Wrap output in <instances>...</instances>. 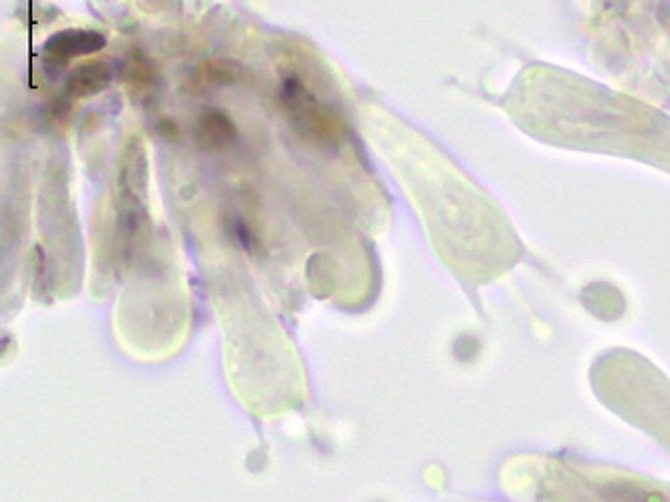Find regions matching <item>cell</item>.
Wrapping results in <instances>:
<instances>
[{"label": "cell", "instance_id": "6da1fadb", "mask_svg": "<svg viewBox=\"0 0 670 502\" xmlns=\"http://www.w3.org/2000/svg\"><path fill=\"white\" fill-rule=\"evenodd\" d=\"M280 105L290 118L294 131L308 143L331 147L342 141V121L324 109L296 77L284 79L280 87Z\"/></svg>", "mask_w": 670, "mask_h": 502}, {"label": "cell", "instance_id": "7a4b0ae2", "mask_svg": "<svg viewBox=\"0 0 670 502\" xmlns=\"http://www.w3.org/2000/svg\"><path fill=\"white\" fill-rule=\"evenodd\" d=\"M107 45V38L97 32L87 29H69L53 34L40 51V59L47 68L61 71L73 59L85 57L99 53Z\"/></svg>", "mask_w": 670, "mask_h": 502}, {"label": "cell", "instance_id": "3957f363", "mask_svg": "<svg viewBox=\"0 0 670 502\" xmlns=\"http://www.w3.org/2000/svg\"><path fill=\"white\" fill-rule=\"evenodd\" d=\"M113 79V68L109 62L105 60H95V62H85L81 66H77L64 85V101H75L81 97H91L97 95L103 89H107V85Z\"/></svg>", "mask_w": 670, "mask_h": 502}, {"label": "cell", "instance_id": "277c9868", "mask_svg": "<svg viewBox=\"0 0 670 502\" xmlns=\"http://www.w3.org/2000/svg\"><path fill=\"white\" fill-rule=\"evenodd\" d=\"M195 141L202 149L222 151L236 139V123L219 109H206L200 113L193 129Z\"/></svg>", "mask_w": 670, "mask_h": 502}, {"label": "cell", "instance_id": "5b68a950", "mask_svg": "<svg viewBox=\"0 0 670 502\" xmlns=\"http://www.w3.org/2000/svg\"><path fill=\"white\" fill-rule=\"evenodd\" d=\"M232 81H234V71L226 62H206L193 71V75L187 79V85H183V89H187L189 92H200L210 87L228 85Z\"/></svg>", "mask_w": 670, "mask_h": 502}, {"label": "cell", "instance_id": "8992f818", "mask_svg": "<svg viewBox=\"0 0 670 502\" xmlns=\"http://www.w3.org/2000/svg\"><path fill=\"white\" fill-rule=\"evenodd\" d=\"M121 79L133 95H141L143 90H147L153 85L155 71L147 59L133 57V59L125 60L121 68Z\"/></svg>", "mask_w": 670, "mask_h": 502}, {"label": "cell", "instance_id": "52a82bcc", "mask_svg": "<svg viewBox=\"0 0 670 502\" xmlns=\"http://www.w3.org/2000/svg\"><path fill=\"white\" fill-rule=\"evenodd\" d=\"M157 129H159V133H161L165 139H169V141H174V139L180 137V129H178L176 123L169 121V118H161V121L157 123Z\"/></svg>", "mask_w": 670, "mask_h": 502}]
</instances>
